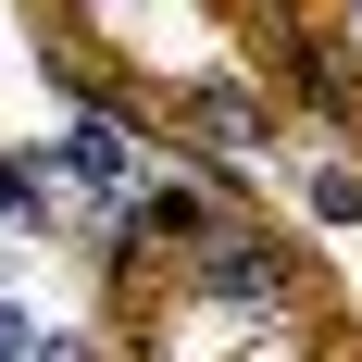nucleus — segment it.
Returning <instances> with one entry per match:
<instances>
[{
    "label": "nucleus",
    "mask_w": 362,
    "mask_h": 362,
    "mask_svg": "<svg viewBox=\"0 0 362 362\" xmlns=\"http://www.w3.org/2000/svg\"><path fill=\"white\" fill-rule=\"evenodd\" d=\"M0 350H50V325H25V313H0Z\"/></svg>",
    "instance_id": "obj_3"
},
{
    "label": "nucleus",
    "mask_w": 362,
    "mask_h": 362,
    "mask_svg": "<svg viewBox=\"0 0 362 362\" xmlns=\"http://www.w3.org/2000/svg\"><path fill=\"white\" fill-rule=\"evenodd\" d=\"M63 175L88 187V200H138V150H125L112 112H75V125H63Z\"/></svg>",
    "instance_id": "obj_1"
},
{
    "label": "nucleus",
    "mask_w": 362,
    "mask_h": 362,
    "mask_svg": "<svg viewBox=\"0 0 362 362\" xmlns=\"http://www.w3.org/2000/svg\"><path fill=\"white\" fill-rule=\"evenodd\" d=\"M313 213H325V225H362V163H313Z\"/></svg>",
    "instance_id": "obj_2"
}]
</instances>
